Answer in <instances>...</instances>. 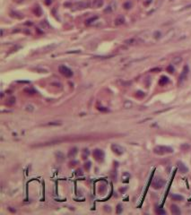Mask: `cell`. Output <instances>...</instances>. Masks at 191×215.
<instances>
[{
	"instance_id": "12",
	"label": "cell",
	"mask_w": 191,
	"mask_h": 215,
	"mask_svg": "<svg viewBox=\"0 0 191 215\" xmlns=\"http://www.w3.org/2000/svg\"><path fill=\"white\" fill-rule=\"evenodd\" d=\"M172 199L173 200H178V201H182L183 200V197L181 195H173L172 196Z\"/></svg>"
},
{
	"instance_id": "6",
	"label": "cell",
	"mask_w": 191,
	"mask_h": 215,
	"mask_svg": "<svg viewBox=\"0 0 191 215\" xmlns=\"http://www.w3.org/2000/svg\"><path fill=\"white\" fill-rule=\"evenodd\" d=\"M111 148H112V150H113V151L115 152L116 154H118V155H120V154H122V153H123V148H122L121 146H119V145L112 144V145H111Z\"/></svg>"
},
{
	"instance_id": "11",
	"label": "cell",
	"mask_w": 191,
	"mask_h": 215,
	"mask_svg": "<svg viewBox=\"0 0 191 215\" xmlns=\"http://www.w3.org/2000/svg\"><path fill=\"white\" fill-rule=\"evenodd\" d=\"M124 23V18L122 17V16H120V17H118L117 20H116V22H115V23L117 25H119V24H122Z\"/></svg>"
},
{
	"instance_id": "2",
	"label": "cell",
	"mask_w": 191,
	"mask_h": 215,
	"mask_svg": "<svg viewBox=\"0 0 191 215\" xmlns=\"http://www.w3.org/2000/svg\"><path fill=\"white\" fill-rule=\"evenodd\" d=\"M59 72L61 75H63L65 77H71L73 75V72L65 65H60L59 66Z\"/></svg>"
},
{
	"instance_id": "10",
	"label": "cell",
	"mask_w": 191,
	"mask_h": 215,
	"mask_svg": "<svg viewBox=\"0 0 191 215\" xmlns=\"http://www.w3.org/2000/svg\"><path fill=\"white\" fill-rule=\"evenodd\" d=\"M168 83H169V79H168V77H166V76H161L160 81H159V83L161 85H165V84H167Z\"/></svg>"
},
{
	"instance_id": "8",
	"label": "cell",
	"mask_w": 191,
	"mask_h": 215,
	"mask_svg": "<svg viewBox=\"0 0 191 215\" xmlns=\"http://www.w3.org/2000/svg\"><path fill=\"white\" fill-rule=\"evenodd\" d=\"M171 212L173 214H180V208L175 204H172L171 206Z\"/></svg>"
},
{
	"instance_id": "13",
	"label": "cell",
	"mask_w": 191,
	"mask_h": 215,
	"mask_svg": "<svg viewBox=\"0 0 191 215\" xmlns=\"http://www.w3.org/2000/svg\"><path fill=\"white\" fill-rule=\"evenodd\" d=\"M7 105H13V104H15V98H11V99H9V100H7Z\"/></svg>"
},
{
	"instance_id": "3",
	"label": "cell",
	"mask_w": 191,
	"mask_h": 215,
	"mask_svg": "<svg viewBox=\"0 0 191 215\" xmlns=\"http://www.w3.org/2000/svg\"><path fill=\"white\" fill-rule=\"evenodd\" d=\"M93 157H94V159H95L96 160H98V161H102L103 160V158H104V152L102 151L101 150H99V149H97V150L93 151Z\"/></svg>"
},
{
	"instance_id": "17",
	"label": "cell",
	"mask_w": 191,
	"mask_h": 215,
	"mask_svg": "<svg viewBox=\"0 0 191 215\" xmlns=\"http://www.w3.org/2000/svg\"><path fill=\"white\" fill-rule=\"evenodd\" d=\"M86 6H87V4H86V3H80V4H78V8H80V9L84 8Z\"/></svg>"
},
{
	"instance_id": "15",
	"label": "cell",
	"mask_w": 191,
	"mask_h": 215,
	"mask_svg": "<svg viewBox=\"0 0 191 215\" xmlns=\"http://www.w3.org/2000/svg\"><path fill=\"white\" fill-rule=\"evenodd\" d=\"M35 14L38 16H40V15H41V11H40V6H36V8H35Z\"/></svg>"
},
{
	"instance_id": "1",
	"label": "cell",
	"mask_w": 191,
	"mask_h": 215,
	"mask_svg": "<svg viewBox=\"0 0 191 215\" xmlns=\"http://www.w3.org/2000/svg\"><path fill=\"white\" fill-rule=\"evenodd\" d=\"M154 152L159 154V155H163L165 153H171L173 152V150L171 147H167V146H157L154 148Z\"/></svg>"
},
{
	"instance_id": "19",
	"label": "cell",
	"mask_w": 191,
	"mask_h": 215,
	"mask_svg": "<svg viewBox=\"0 0 191 215\" xmlns=\"http://www.w3.org/2000/svg\"><path fill=\"white\" fill-rule=\"evenodd\" d=\"M121 211H122V208H121V205H118V209H117V212L118 213H120Z\"/></svg>"
},
{
	"instance_id": "9",
	"label": "cell",
	"mask_w": 191,
	"mask_h": 215,
	"mask_svg": "<svg viewBox=\"0 0 191 215\" xmlns=\"http://www.w3.org/2000/svg\"><path fill=\"white\" fill-rule=\"evenodd\" d=\"M178 164H179V169H180V171L181 173H187V168L183 163L179 162Z\"/></svg>"
},
{
	"instance_id": "16",
	"label": "cell",
	"mask_w": 191,
	"mask_h": 215,
	"mask_svg": "<svg viewBox=\"0 0 191 215\" xmlns=\"http://www.w3.org/2000/svg\"><path fill=\"white\" fill-rule=\"evenodd\" d=\"M76 153V148H74L73 150H71L70 151H69V154H68V155H69V157H71V156H72V157H74Z\"/></svg>"
},
{
	"instance_id": "4",
	"label": "cell",
	"mask_w": 191,
	"mask_h": 215,
	"mask_svg": "<svg viewBox=\"0 0 191 215\" xmlns=\"http://www.w3.org/2000/svg\"><path fill=\"white\" fill-rule=\"evenodd\" d=\"M164 184H165V181L163 179H161V178H160V177H158V178H155V179L153 180V186L155 189H159V188H161V186H163Z\"/></svg>"
},
{
	"instance_id": "7",
	"label": "cell",
	"mask_w": 191,
	"mask_h": 215,
	"mask_svg": "<svg viewBox=\"0 0 191 215\" xmlns=\"http://www.w3.org/2000/svg\"><path fill=\"white\" fill-rule=\"evenodd\" d=\"M103 5V1L102 0H93L92 1V7H95V8H99L102 6Z\"/></svg>"
},
{
	"instance_id": "14",
	"label": "cell",
	"mask_w": 191,
	"mask_h": 215,
	"mask_svg": "<svg viewBox=\"0 0 191 215\" xmlns=\"http://www.w3.org/2000/svg\"><path fill=\"white\" fill-rule=\"evenodd\" d=\"M156 212H157L158 214H165V211L162 210V208H161V207H159V208L156 210Z\"/></svg>"
},
{
	"instance_id": "5",
	"label": "cell",
	"mask_w": 191,
	"mask_h": 215,
	"mask_svg": "<svg viewBox=\"0 0 191 215\" xmlns=\"http://www.w3.org/2000/svg\"><path fill=\"white\" fill-rule=\"evenodd\" d=\"M187 74H188V67H187V66H185L184 69H183V71H182V73H181L180 76V79H179V83H180V84L187 78Z\"/></svg>"
},
{
	"instance_id": "20",
	"label": "cell",
	"mask_w": 191,
	"mask_h": 215,
	"mask_svg": "<svg viewBox=\"0 0 191 215\" xmlns=\"http://www.w3.org/2000/svg\"><path fill=\"white\" fill-rule=\"evenodd\" d=\"M45 3L47 4V5H50V4H51V0H46Z\"/></svg>"
},
{
	"instance_id": "18",
	"label": "cell",
	"mask_w": 191,
	"mask_h": 215,
	"mask_svg": "<svg viewBox=\"0 0 191 215\" xmlns=\"http://www.w3.org/2000/svg\"><path fill=\"white\" fill-rule=\"evenodd\" d=\"M167 70L169 71V73H173L174 72V68H173V66H172V65H171L169 67H168V69Z\"/></svg>"
}]
</instances>
